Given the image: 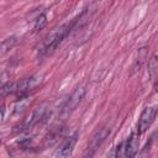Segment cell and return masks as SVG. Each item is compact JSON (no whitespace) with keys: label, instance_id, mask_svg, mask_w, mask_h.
Segmentation results:
<instances>
[{"label":"cell","instance_id":"obj_1","mask_svg":"<svg viewBox=\"0 0 158 158\" xmlns=\"http://www.w3.org/2000/svg\"><path fill=\"white\" fill-rule=\"evenodd\" d=\"M73 23L74 22H70V23H63L60 25L59 27L54 28L53 31H51L48 33V36L46 37L44 40V53H51L52 51H54L58 44L63 41V38L69 33L70 28L73 27Z\"/></svg>","mask_w":158,"mask_h":158},{"label":"cell","instance_id":"obj_2","mask_svg":"<svg viewBox=\"0 0 158 158\" xmlns=\"http://www.w3.org/2000/svg\"><path fill=\"white\" fill-rule=\"evenodd\" d=\"M109 132H110V130L107 127H102V128L98 130L94 133V136L91 137V139H90V142L88 144V148H86V151L84 153V158H91L94 156V153L98 151V148L101 146V143L107 137Z\"/></svg>","mask_w":158,"mask_h":158},{"label":"cell","instance_id":"obj_3","mask_svg":"<svg viewBox=\"0 0 158 158\" xmlns=\"http://www.w3.org/2000/svg\"><path fill=\"white\" fill-rule=\"evenodd\" d=\"M84 95H85V89H84V86H78V88L72 93V95L68 98V100L65 101V104H64V106H63V110H62L63 115H64V116H68L69 114H72V112L78 107V105L81 102Z\"/></svg>","mask_w":158,"mask_h":158},{"label":"cell","instance_id":"obj_4","mask_svg":"<svg viewBox=\"0 0 158 158\" xmlns=\"http://www.w3.org/2000/svg\"><path fill=\"white\" fill-rule=\"evenodd\" d=\"M156 107L154 106H148V107H144V110L142 111L141 116H139V120H138V125H137V130H138V133H143L148 130V127L152 125L154 117H156Z\"/></svg>","mask_w":158,"mask_h":158},{"label":"cell","instance_id":"obj_5","mask_svg":"<svg viewBox=\"0 0 158 158\" xmlns=\"http://www.w3.org/2000/svg\"><path fill=\"white\" fill-rule=\"evenodd\" d=\"M41 80H42V75H40V74H36V75H32V77H30L27 79H23V80L16 83L15 93L22 95V94H25V93L35 89L41 83Z\"/></svg>","mask_w":158,"mask_h":158},{"label":"cell","instance_id":"obj_6","mask_svg":"<svg viewBox=\"0 0 158 158\" xmlns=\"http://www.w3.org/2000/svg\"><path fill=\"white\" fill-rule=\"evenodd\" d=\"M44 114H46V109H44V105L35 109L26 118L25 121L22 122V128L23 130H28V128H32L35 125H37L43 117H44Z\"/></svg>","mask_w":158,"mask_h":158},{"label":"cell","instance_id":"obj_7","mask_svg":"<svg viewBox=\"0 0 158 158\" xmlns=\"http://www.w3.org/2000/svg\"><path fill=\"white\" fill-rule=\"evenodd\" d=\"M75 143H77V135H73V136L67 137L62 142V144L59 146V148L56 152L57 158H68L70 156V153H72Z\"/></svg>","mask_w":158,"mask_h":158},{"label":"cell","instance_id":"obj_8","mask_svg":"<svg viewBox=\"0 0 158 158\" xmlns=\"http://www.w3.org/2000/svg\"><path fill=\"white\" fill-rule=\"evenodd\" d=\"M138 146H139V139H138V133H132L130 138L127 139V144L125 148V156L126 158H133L136 153L138 152Z\"/></svg>","mask_w":158,"mask_h":158},{"label":"cell","instance_id":"obj_9","mask_svg":"<svg viewBox=\"0 0 158 158\" xmlns=\"http://www.w3.org/2000/svg\"><path fill=\"white\" fill-rule=\"evenodd\" d=\"M62 133H63V128H60V127H54V128H52V130L47 133V136H46V138H44V146L48 147V146L54 144V143L60 138Z\"/></svg>","mask_w":158,"mask_h":158},{"label":"cell","instance_id":"obj_10","mask_svg":"<svg viewBox=\"0 0 158 158\" xmlns=\"http://www.w3.org/2000/svg\"><path fill=\"white\" fill-rule=\"evenodd\" d=\"M146 58H147V47H142L141 49H138V56H137V59H136L135 65H133V70L135 72H138L141 69V67L143 65Z\"/></svg>","mask_w":158,"mask_h":158},{"label":"cell","instance_id":"obj_11","mask_svg":"<svg viewBox=\"0 0 158 158\" xmlns=\"http://www.w3.org/2000/svg\"><path fill=\"white\" fill-rule=\"evenodd\" d=\"M16 89V83H5L0 85V99L7 96L11 93H15Z\"/></svg>","mask_w":158,"mask_h":158},{"label":"cell","instance_id":"obj_12","mask_svg":"<svg viewBox=\"0 0 158 158\" xmlns=\"http://www.w3.org/2000/svg\"><path fill=\"white\" fill-rule=\"evenodd\" d=\"M157 69H158V62H157V56H153L148 63V74L151 77V79L156 78L157 74Z\"/></svg>","mask_w":158,"mask_h":158},{"label":"cell","instance_id":"obj_13","mask_svg":"<svg viewBox=\"0 0 158 158\" xmlns=\"http://www.w3.org/2000/svg\"><path fill=\"white\" fill-rule=\"evenodd\" d=\"M47 25V17L46 15H38L35 20V26H33V31L37 32V31H41L42 28H44V26Z\"/></svg>","mask_w":158,"mask_h":158},{"label":"cell","instance_id":"obj_14","mask_svg":"<svg viewBox=\"0 0 158 158\" xmlns=\"http://www.w3.org/2000/svg\"><path fill=\"white\" fill-rule=\"evenodd\" d=\"M16 42H17V38H16V37H9V38H6V40L0 44L1 52H2V53L7 52L9 49H11V48L16 44Z\"/></svg>","mask_w":158,"mask_h":158},{"label":"cell","instance_id":"obj_15","mask_svg":"<svg viewBox=\"0 0 158 158\" xmlns=\"http://www.w3.org/2000/svg\"><path fill=\"white\" fill-rule=\"evenodd\" d=\"M31 102V99L30 98H21L17 102H16V105H15V114H17V112H21L28 104Z\"/></svg>","mask_w":158,"mask_h":158},{"label":"cell","instance_id":"obj_16","mask_svg":"<svg viewBox=\"0 0 158 158\" xmlns=\"http://www.w3.org/2000/svg\"><path fill=\"white\" fill-rule=\"evenodd\" d=\"M2 118H4V109L0 107V122L2 121Z\"/></svg>","mask_w":158,"mask_h":158},{"label":"cell","instance_id":"obj_17","mask_svg":"<svg viewBox=\"0 0 158 158\" xmlns=\"http://www.w3.org/2000/svg\"><path fill=\"white\" fill-rule=\"evenodd\" d=\"M0 83H1V77H0Z\"/></svg>","mask_w":158,"mask_h":158},{"label":"cell","instance_id":"obj_18","mask_svg":"<svg viewBox=\"0 0 158 158\" xmlns=\"http://www.w3.org/2000/svg\"><path fill=\"white\" fill-rule=\"evenodd\" d=\"M0 144H1V141H0Z\"/></svg>","mask_w":158,"mask_h":158}]
</instances>
